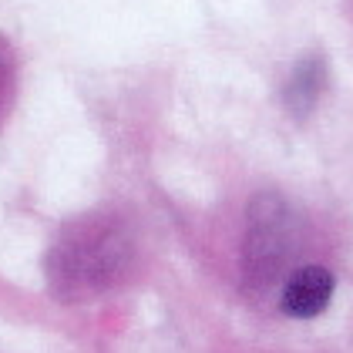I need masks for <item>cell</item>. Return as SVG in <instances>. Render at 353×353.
Segmentation results:
<instances>
[{
    "label": "cell",
    "instance_id": "7a4b0ae2",
    "mask_svg": "<svg viewBox=\"0 0 353 353\" xmlns=\"http://www.w3.org/2000/svg\"><path fill=\"white\" fill-rule=\"evenodd\" d=\"M290 256V216L279 199H256L252 225L245 239V276L256 286H270L279 263Z\"/></svg>",
    "mask_w": 353,
    "mask_h": 353
},
{
    "label": "cell",
    "instance_id": "5b68a950",
    "mask_svg": "<svg viewBox=\"0 0 353 353\" xmlns=\"http://www.w3.org/2000/svg\"><path fill=\"white\" fill-rule=\"evenodd\" d=\"M3 74H7V68H3V54H0V84H3Z\"/></svg>",
    "mask_w": 353,
    "mask_h": 353
},
{
    "label": "cell",
    "instance_id": "3957f363",
    "mask_svg": "<svg viewBox=\"0 0 353 353\" xmlns=\"http://www.w3.org/2000/svg\"><path fill=\"white\" fill-rule=\"evenodd\" d=\"M336 293V279L326 266H299L279 293V310L293 320H313L320 316Z\"/></svg>",
    "mask_w": 353,
    "mask_h": 353
},
{
    "label": "cell",
    "instance_id": "6da1fadb",
    "mask_svg": "<svg viewBox=\"0 0 353 353\" xmlns=\"http://www.w3.org/2000/svg\"><path fill=\"white\" fill-rule=\"evenodd\" d=\"M125 266H128V245L121 232L108 225H81L74 229V236L57 243L48 259V276L57 296L84 299L114 286Z\"/></svg>",
    "mask_w": 353,
    "mask_h": 353
},
{
    "label": "cell",
    "instance_id": "277c9868",
    "mask_svg": "<svg viewBox=\"0 0 353 353\" xmlns=\"http://www.w3.org/2000/svg\"><path fill=\"white\" fill-rule=\"evenodd\" d=\"M323 91H326V61H323V54L310 51V54H303L293 64V71L286 78V88H283L286 111L303 121L310 111L320 105Z\"/></svg>",
    "mask_w": 353,
    "mask_h": 353
}]
</instances>
